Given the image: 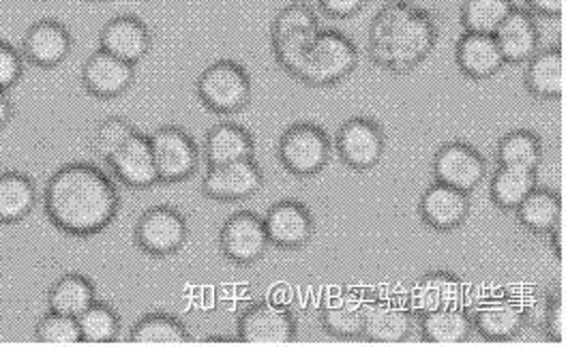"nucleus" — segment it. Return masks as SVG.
Listing matches in <instances>:
<instances>
[{
    "mask_svg": "<svg viewBox=\"0 0 568 347\" xmlns=\"http://www.w3.org/2000/svg\"><path fill=\"white\" fill-rule=\"evenodd\" d=\"M372 296L363 289H344L328 296L320 309L324 330L337 339H361Z\"/></svg>",
    "mask_w": 568,
    "mask_h": 347,
    "instance_id": "obj_18",
    "label": "nucleus"
},
{
    "mask_svg": "<svg viewBox=\"0 0 568 347\" xmlns=\"http://www.w3.org/2000/svg\"><path fill=\"white\" fill-rule=\"evenodd\" d=\"M320 31L316 11L307 2H290L282 11H277L271 24V48L275 61L290 73V69L298 61V57L307 50Z\"/></svg>",
    "mask_w": 568,
    "mask_h": 347,
    "instance_id": "obj_6",
    "label": "nucleus"
},
{
    "mask_svg": "<svg viewBox=\"0 0 568 347\" xmlns=\"http://www.w3.org/2000/svg\"><path fill=\"white\" fill-rule=\"evenodd\" d=\"M129 341L135 346H187L191 335L181 319L168 314H149L133 324Z\"/></svg>",
    "mask_w": 568,
    "mask_h": 347,
    "instance_id": "obj_31",
    "label": "nucleus"
},
{
    "mask_svg": "<svg viewBox=\"0 0 568 347\" xmlns=\"http://www.w3.org/2000/svg\"><path fill=\"white\" fill-rule=\"evenodd\" d=\"M37 204L34 183L22 172L0 174V223L11 225L27 220Z\"/></svg>",
    "mask_w": 568,
    "mask_h": 347,
    "instance_id": "obj_30",
    "label": "nucleus"
},
{
    "mask_svg": "<svg viewBox=\"0 0 568 347\" xmlns=\"http://www.w3.org/2000/svg\"><path fill=\"white\" fill-rule=\"evenodd\" d=\"M253 151H255V140L252 131L243 125L220 123L206 131L204 159L209 167L253 157Z\"/></svg>",
    "mask_w": 568,
    "mask_h": 347,
    "instance_id": "obj_27",
    "label": "nucleus"
},
{
    "mask_svg": "<svg viewBox=\"0 0 568 347\" xmlns=\"http://www.w3.org/2000/svg\"><path fill=\"white\" fill-rule=\"evenodd\" d=\"M11 121V101L7 93L0 91V131Z\"/></svg>",
    "mask_w": 568,
    "mask_h": 347,
    "instance_id": "obj_43",
    "label": "nucleus"
},
{
    "mask_svg": "<svg viewBox=\"0 0 568 347\" xmlns=\"http://www.w3.org/2000/svg\"><path fill=\"white\" fill-rule=\"evenodd\" d=\"M108 165L129 190H151L159 183L151 140L140 131L126 140L123 149L108 161Z\"/></svg>",
    "mask_w": 568,
    "mask_h": 347,
    "instance_id": "obj_19",
    "label": "nucleus"
},
{
    "mask_svg": "<svg viewBox=\"0 0 568 347\" xmlns=\"http://www.w3.org/2000/svg\"><path fill=\"white\" fill-rule=\"evenodd\" d=\"M519 225L537 236H549L562 223V195L556 190L535 187L517 206Z\"/></svg>",
    "mask_w": 568,
    "mask_h": 347,
    "instance_id": "obj_28",
    "label": "nucleus"
},
{
    "mask_svg": "<svg viewBox=\"0 0 568 347\" xmlns=\"http://www.w3.org/2000/svg\"><path fill=\"white\" fill-rule=\"evenodd\" d=\"M34 337L41 346H78L82 341L78 317L57 312H50L37 322Z\"/></svg>",
    "mask_w": 568,
    "mask_h": 347,
    "instance_id": "obj_37",
    "label": "nucleus"
},
{
    "mask_svg": "<svg viewBox=\"0 0 568 347\" xmlns=\"http://www.w3.org/2000/svg\"><path fill=\"white\" fill-rule=\"evenodd\" d=\"M135 133V126L131 125L123 116H110L101 121L93 131L91 146L97 157L110 161L112 155H116L126 140Z\"/></svg>",
    "mask_w": 568,
    "mask_h": 347,
    "instance_id": "obj_38",
    "label": "nucleus"
},
{
    "mask_svg": "<svg viewBox=\"0 0 568 347\" xmlns=\"http://www.w3.org/2000/svg\"><path fill=\"white\" fill-rule=\"evenodd\" d=\"M535 170H519L498 165L496 174L489 181L491 202L503 211H517V206L537 187Z\"/></svg>",
    "mask_w": 568,
    "mask_h": 347,
    "instance_id": "obj_32",
    "label": "nucleus"
},
{
    "mask_svg": "<svg viewBox=\"0 0 568 347\" xmlns=\"http://www.w3.org/2000/svg\"><path fill=\"white\" fill-rule=\"evenodd\" d=\"M513 0H464L462 2V24L466 32L494 34L513 11Z\"/></svg>",
    "mask_w": 568,
    "mask_h": 347,
    "instance_id": "obj_36",
    "label": "nucleus"
},
{
    "mask_svg": "<svg viewBox=\"0 0 568 347\" xmlns=\"http://www.w3.org/2000/svg\"><path fill=\"white\" fill-rule=\"evenodd\" d=\"M99 45L126 63H140L151 50V31L135 16H116L99 32Z\"/></svg>",
    "mask_w": 568,
    "mask_h": 347,
    "instance_id": "obj_22",
    "label": "nucleus"
},
{
    "mask_svg": "<svg viewBox=\"0 0 568 347\" xmlns=\"http://www.w3.org/2000/svg\"><path fill=\"white\" fill-rule=\"evenodd\" d=\"M542 161V142L530 129L508 131L498 142V165L535 170Z\"/></svg>",
    "mask_w": 568,
    "mask_h": 347,
    "instance_id": "obj_34",
    "label": "nucleus"
},
{
    "mask_svg": "<svg viewBox=\"0 0 568 347\" xmlns=\"http://www.w3.org/2000/svg\"><path fill=\"white\" fill-rule=\"evenodd\" d=\"M414 317L408 300L397 296H372L361 339L382 346L404 344L412 335Z\"/></svg>",
    "mask_w": 568,
    "mask_h": 347,
    "instance_id": "obj_12",
    "label": "nucleus"
},
{
    "mask_svg": "<svg viewBox=\"0 0 568 347\" xmlns=\"http://www.w3.org/2000/svg\"><path fill=\"white\" fill-rule=\"evenodd\" d=\"M95 300V285L80 273H67L50 287V294H48L50 312L71 317L80 316Z\"/></svg>",
    "mask_w": 568,
    "mask_h": 347,
    "instance_id": "obj_33",
    "label": "nucleus"
},
{
    "mask_svg": "<svg viewBox=\"0 0 568 347\" xmlns=\"http://www.w3.org/2000/svg\"><path fill=\"white\" fill-rule=\"evenodd\" d=\"M565 326H567V316H565V298H562V285L556 284L549 287L545 296V312H542V328L549 341L554 344H565Z\"/></svg>",
    "mask_w": 568,
    "mask_h": 347,
    "instance_id": "obj_39",
    "label": "nucleus"
},
{
    "mask_svg": "<svg viewBox=\"0 0 568 347\" xmlns=\"http://www.w3.org/2000/svg\"><path fill=\"white\" fill-rule=\"evenodd\" d=\"M524 84L526 91L540 101H558L565 93V61L562 48H547L535 52L530 61H526Z\"/></svg>",
    "mask_w": 568,
    "mask_h": 347,
    "instance_id": "obj_26",
    "label": "nucleus"
},
{
    "mask_svg": "<svg viewBox=\"0 0 568 347\" xmlns=\"http://www.w3.org/2000/svg\"><path fill=\"white\" fill-rule=\"evenodd\" d=\"M24 75V63L20 52L7 43L0 41V91L7 93L9 89H13Z\"/></svg>",
    "mask_w": 568,
    "mask_h": 347,
    "instance_id": "obj_40",
    "label": "nucleus"
},
{
    "mask_svg": "<svg viewBox=\"0 0 568 347\" xmlns=\"http://www.w3.org/2000/svg\"><path fill=\"white\" fill-rule=\"evenodd\" d=\"M432 170H434L436 183L473 193L483 185L487 176V161L473 144L453 140L438 149V153L434 155Z\"/></svg>",
    "mask_w": 568,
    "mask_h": 347,
    "instance_id": "obj_11",
    "label": "nucleus"
},
{
    "mask_svg": "<svg viewBox=\"0 0 568 347\" xmlns=\"http://www.w3.org/2000/svg\"><path fill=\"white\" fill-rule=\"evenodd\" d=\"M549 236H551V241H554V245H556V255L560 257V255H562V223H560Z\"/></svg>",
    "mask_w": 568,
    "mask_h": 347,
    "instance_id": "obj_44",
    "label": "nucleus"
},
{
    "mask_svg": "<svg viewBox=\"0 0 568 347\" xmlns=\"http://www.w3.org/2000/svg\"><path fill=\"white\" fill-rule=\"evenodd\" d=\"M296 335V317L285 305L260 300L239 319L236 339L247 346H287Z\"/></svg>",
    "mask_w": 568,
    "mask_h": 347,
    "instance_id": "obj_8",
    "label": "nucleus"
},
{
    "mask_svg": "<svg viewBox=\"0 0 568 347\" xmlns=\"http://www.w3.org/2000/svg\"><path fill=\"white\" fill-rule=\"evenodd\" d=\"M317 4L322 13L333 20H349L358 11H363L367 0H317Z\"/></svg>",
    "mask_w": 568,
    "mask_h": 347,
    "instance_id": "obj_41",
    "label": "nucleus"
},
{
    "mask_svg": "<svg viewBox=\"0 0 568 347\" xmlns=\"http://www.w3.org/2000/svg\"><path fill=\"white\" fill-rule=\"evenodd\" d=\"M195 91L200 101L215 114H236L247 108L252 99V75L243 64L217 61L209 64L197 82Z\"/></svg>",
    "mask_w": 568,
    "mask_h": 347,
    "instance_id": "obj_4",
    "label": "nucleus"
},
{
    "mask_svg": "<svg viewBox=\"0 0 568 347\" xmlns=\"http://www.w3.org/2000/svg\"><path fill=\"white\" fill-rule=\"evenodd\" d=\"M333 153L328 133L316 123H294L287 126L277 146V157L294 176L310 178L320 174Z\"/></svg>",
    "mask_w": 568,
    "mask_h": 347,
    "instance_id": "obj_5",
    "label": "nucleus"
},
{
    "mask_svg": "<svg viewBox=\"0 0 568 347\" xmlns=\"http://www.w3.org/2000/svg\"><path fill=\"white\" fill-rule=\"evenodd\" d=\"M420 319V335L434 346H459L473 335V316L464 307L432 312Z\"/></svg>",
    "mask_w": 568,
    "mask_h": 347,
    "instance_id": "obj_29",
    "label": "nucleus"
},
{
    "mask_svg": "<svg viewBox=\"0 0 568 347\" xmlns=\"http://www.w3.org/2000/svg\"><path fill=\"white\" fill-rule=\"evenodd\" d=\"M93 2H110V0H93Z\"/></svg>",
    "mask_w": 568,
    "mask_h": 347,
    "instance_id": "obj_46",
    "label": "nucleus"
},
{
    "mask_svg": "<svg viewBox=\"0 0 568 347\" xmlns=\"http://www.w3.org/2000/svg\"><path fill=\"white\" fill-rule=\"evenodd\" d=\"M135 80V64L112 57L105 50H97L82 69V84L91 95L114 99L129 91Z\"/></svg>",
    "mask_w": 568,
    "mask_h": 347,
    "instance_id": "obj_21",
    "label": "nucleus"
},
{
    "mask_svg": "<svg viewBox=\"0 0 568 347\" xmlns=\"http://www.w3.org/2000/svg\"><path fill=\"white\" fill-rule=\"evenodd\" d=\"M190 236L187 220L168 204L151 206L133 227L135 245L153 257H168L179 252Z\"/></svg>",
    "mask_w": 568,
    "mask_h": 347,
    "instance_id": "obj_7",
    "label": "nucleus"
},
{
    "mask_svg": "<svg viewBox=\"0 0 568 347\" xmlns=\"http://www.w3.org/2000/svg\"><path fill=\"white\" fill-rule=\"evenodd\" d=\"M264 227L271 245L280 249H301L312 241L316 220L303 202L282 200L268 208Z\"/></svg>",
    "mask_w": 568,
    "mask_h": 347,
    "instance_id": "obj_16",
    "label": "nucleus"
},
{
    "mask_svg": "<svg viewBox=\"0 0 568 347\" xmlns=\"http://www.w3.org/2000/svg\"><path fill=\"white\" fill-rule=\"evenodd\" d=\"M356 64L358 48L347 34L335 29H320L287 75L312 89H331L349 78Z\"/></svg>",
    "mask_w": 568,
    "mask_h": 347,
    "instance_id": "obj_3",
    "label": "nucleus"
},
{
    "mask_svg": "<svg viewBox=\"0 0 568 347\" xmlns=\"http://www.w3.org/2000/svg\"><path fill=\"white\" fill-rule=\"evenodd\" d=\"M239 339H230V337H206L204 344H234Z\"/></svg>",
    "mask_w": 568,
    "mask_h": 347,
    "instance_id": "obj_45",
    "label": "nucleus"
},
{
    "mask_svg": "<svg viewBox=\"0 0 568 347\" xmlns=\"http://www.w3.org/2000/svg\"><path fill=\"white\" fill-rule=\"evenodd\" d=\"M264 187V172L253 157L209 167L202 191L217 202H241Z\"/></svg>",
    "mask_w": 568,
    "mask_h": 347,
    "instance_id": "obj_15",
    "label": "nucleus"
},
{
    "mask_svg": "<svg viewBox=\"0 0 568 347\" xmlns=\"http://www.w3.org/2000/svg\"><path fill=\"white\" fill-rule=\"evenodd\" d=\"M494 39L500 48L505 63L519 64L530 61L535 52H538L540 31L530 11L513 7L505 22L498 27V31L494 32Z\"/></svg>",
    "mask_w": 568,
    "mask_h": 347,
    "instance_id": "obj_23",
    "label": "nucleus"
},
{
    "mask_svg": "<svg viewBox=\"0 0 568 347\" xmlns=\"http://www.w3.org/2000/svg\"><path fill=\"white\" fill-rule=\"evenodd\" d=\"M149 140L158 165L159 183H183L195 174L200 151L187 131L181 126H159Z\"/></svg>",
    "mask_w": 568,
    "mask_h": 347,
    "instance_id": "obj_9",
    "label": "nucleus"
},
{
    "mask_svg": "<svg viewBox=\"0 0 568 347\" xmlns=\"http://www.w3.org/2000/svg\"><path fill=\"white\" fill-rule=\"evenodd\" d=\"M335 146L347 167L356 172H369L384 157L386 135L374 119L354 116L339 126Z\"/></svg>",
    "mask_w": 568,
    "mask_h": 347,
    "instance_id": "obj_10",
    "label": "nucleus"
},
{
    "mask_svg": "<svg viewBox=\"0 0 568 347\" xmlns=\"http://www.w3.org/2000/svg\"><path fill=\"white\" fill-rule=\"evenodd\" d=\"M455 63L470 80H489L506 64L494 34L483 32H464L457 39Z\"/></svg>",
    "mask_w": 568,
    "mask_h": 347,
    "instance_id": "obj_24",
    "label": "nucleus"
},
{
    "mask_svg": "<svg viewBox=\"0 0 568 347\" xmlns=\"http://www.w3.org/2000/svg\"><path fill=\"white\" fill-rule=\"evenodd\" d=\"M268 236L264 220L255 213L241 211L227 217L220 229V249L223 257L239 266H250L253 262L262 259L268 249Z\"/></svg>",
    "mask_w": 568,
    "mask_h": 347,
    "instance_id": "obj_14",
    "label": "nucleus"
},
{
    "mask_svg": "<svg viewBox=\"0 0 568 347\" xmlns=\"http://www.w3.org/2000/svg\"><path fill=\"white\" fill-rule=\"evenodd\" d=\"M466 284L448 271H434L420 277L410 289V303L414 316L420 317L448 307H464Z\"/></svg>",
    "mask_w": 568,
    "mask_h": 347,
    "instance_id": "obj_20",
    "label": "nucleus"
},
{
    "mask_svg": "<svg viewBox=\"0 0 568 347\" xmlns=\"http://www.w3.org/2000/svg\"><path fill=\"white\" fill-rule=\"evenodd\" d=\"M71 32L57 20H41L32 24L24 37V57L41 69H52L71 54Z\"/></svg>",
    "mask_w": 568,
    "mask_h": 347,
    "instance_id": "obj_25",
    "label": "nucleus"
},
{
    "mask_svg": "<svg viewBox=\"0 0 568 347\" xmlns=\"http://www.w3.org/2000/svg\"><path fill=\"white\" fill-rule=\"evenodd\" d=\"M526 305L513 294H494L485 298L473 316V328L487 341H510L528 324Z\"/></svg>",
    "mask_w": 568,
    "mask_h": 347,
    "instance_id": "obj_13",
    "label": "nucleus"
},
{
    "mask_svg": "<svg viewBox=\"0 0 568 347\" xmlns=\"http://www.w3.org/2000/svg\"><path fill=\"white\" fill-rule=\"evenodd\" d=\"M473 211L470 193L448 187L443 183H434L420 195L418 215L425 225L436 232H453L464 225Z\"/></svg>",
    "mask_w": 568,
    "mask_h": 347,
    "instance_id": "obj_17",
    "label": "nucleus"
},
{
    "mask_svg": "<svg viewBox=\"0 0 568 347\" xmlns=\"http://www.w3.org/2000/svg\"><path fill=\"white\" fill-rule=\"evenodd\" d=\"M45 215L64 234L93 236L119 215L121 195L114 183L91 163H69L48 181Z\"/></svg>",
    "mask_w": 568,
    "mask_h": 347,
    "instance_id": "obj_1",
    "label": "nucleus"
},
{
    "mask_svg": "<svg viewBox=\"0 0 568 347\" xmlns=\"http://www.w3.org/2000/svg\"><path fill=\"white\" fill-rule=\"evenodd\" d=\"M532 16L540 18H554L558 20L562 16V0H526Z\"/></svg>",
    "mask_w": 568,
    "mask_h": 347,
    "instance_id": "obj_42",
    "label": "nucleus"
},
{
    "mask_svg": "<svg viewBox=\"0 0 568 347\" xmlns=\"http://www.w3.org/2000/svg\"><path fill=\"white\" fill-rule=\"evenodd\" d=\"M440 39L432 11L408 0H390L374 16L367 32L369 61L388 73H410L429 59Z\"/></svg>",
    "mask_w": 568,
    "mask_h": 347,
    "instance_id": "obj_2",
    "label": "nucleus"
},
{
    "mask_svg": "<svg viewBox=\"0 0 568 347\" xmlns=\"http://www.w3.org/2000/svg\"><path fill=\"white\" fill-rule=\"evenodd\" d=\"M82 341L87 344H112L121 333V316L108 303H93L78 316Z\"/></svg>",
    "mask_w": 568,
    "mask_h": 347,
    "instance_id": "obj_35",
    "label": "nucleus"
}]
</instances>
